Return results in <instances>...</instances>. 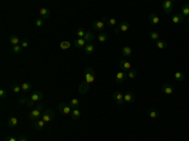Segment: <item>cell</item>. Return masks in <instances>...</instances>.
<instances>
[{
	"mask_svg": "<svg viewBox=\"0 0 189 141\" xmlns=\"http://www.w3.org/2000/svg\"><path fill=\"white\" fill-rule=\"evenodd\" d=\"M58 111L64 116H69L72 113V107L67 102H59L58 105Z\"/></svg>",
	"mask_w": 189,
	"mask_h": 141,
	"instance_id": "obj_6",
	"label": "cell"
},
{
	"mask_svg": "<svg viewBox=\"0 0 189 141\" xmlns=\"http://www.w3.org/2000/svg\"><path fill=\"white\" fill-rule=\"evenodd\" d=\"M149 37H150V39L154 40V42H158L159 40V33L156 32V30H151L150 34H149Z\"/></svg>",
	"mask_w": 189,
	"mask_h": 141,
	"instance_id": "obj_36",
	"label": "cell"
},
{
	"mask_svg": "<svg viewBox=\"0 0 189 141\" xmlns=\"http://www.w3.org/2000/svg\"><path fill=\"white\" fill-rule=\"evenodd\" d=\"M106 20H107V18L106 17H103L101 20H96V22H93L92 23V28L94 29V30H98L100 33H103V30L106 29Z\"/></svg>",
	"mask_w": 189,
	"mask_h": 141,
	"instance_id": "obj_4",
	"label": "cell"
},
{
	"mask_svg": "<svg viewBox=\"0 0 189 141\" xmlns=\"http://www.w3.org/2000/svg\"><path fill=\"white\" fill-rule=\"evenodd\" d=\"M38 14H39V18H42L43 20H47L49 17H51V12H49L48 8H39L38 9Z\"/></svg>",
	"mask_w": 189,
	"mask_h": 141,
	"instance_id": "obj_10",
	"label": "cell"
},
{
	"mask_svg": "<svg viewBox=\"0 0 189 141\" xmlns=\"http://www.w3.org/2000/svg\"><path fill=\"white\" fill-rule=\"evenodd\" d=\"M4 141H18V139L14 137V136H7V137L4 139Z\"/></svg>",
	"mask_w": 189,
	"mask_h": 141,
	"instance_id": "obj_42",
	"label": "cell"
},
{
	"mask_svg": "<svg viewBox=\"0 0 189 141\" xmlns=\"http://www.w3.org/2000/svg\"><path fill=\"white\" fill-rule=\"evenodd\" d=\"M106 24L108 25V27L115 28V25H116V19H115V18H110V19H107V20H106Z\"/></svg>",
	"mask_w": 189,
	"mask_h": 141,
	"instance_id": "obj_39",
	"label": "cell"
},
{
	"mask_svg": "<svg viewBox=\"0 0 189 141\" xmlns=\"http://www.w3.org/2000/svg\"><path fill=\"white\" fill-rule=\"evenodd\" d=\"M170 20H172L173 24H179V23L185 22V18H184L180 13H177V14H173L172 15V19Z\"/></svg>",
	"mask_w": 189,
	"mask_h": 141,
	"instance_id": "obj_12",
	"label": "cell"
},
{
	"mask_svg": "<svg viewBox=\"0 0 189 141\" xmlns=\"http://www.w3.org/2000/svg\"><path fill=\"white\" fill-rule=\"evenodd\" d=\"M113 33H115V34H118V33H120V29H118V27H115V28H113Z\"/></svg>",
	"mask_w": 189,
	"mask_h": 141,
	"instance_id": "obj_44",
	"label": "cell"
},
{
	"mask_svg": "<svg viewBox=\"0 0 189 141\" xmlns=\"http://www.w3.org/2000/svg\"><path fill=\"white\" fill-rule=\"evenodd\" d=\"M71 45H72V43L69 42V40H62V42L59 43V48H61L62 50H67V49L71 48Z\"/></svg>",
	"mask_w": 189,
	"mask_h": 141,
	"instance_id": "obj_25",
	"label": "cell"
},
{
	"mask_svg": "<svg viewBox=\"0 0 189 141\" xmlns=\"http://www.w3.org/2000/svg\"><path fill=\"white\" fill-rule=\"evenodd\" d=\"M112 97L116 101V103L118 106H122L124 103H125V101H124V93L120 92V91H115V92L112 93Z\"/></svg>",
	"mask_w": 189,
	"mask_h": 141,
	"instance_id": "obj_9",
	"label": "cell"
},
{
	"mask_svg": "<svg viewBox=\"0 0 189 141\" xmlns=\"http://www.w3.org/2000/svg\"><path fill=\"white\" fill-rule=\"evenodd\" d=\"M20 86H22V92H29L33 88L32 83H29V82H22Z\"/></svg>",
	"mask_w": 189,
	"mask_h": 141,
	"instance_id": "obj_24",
	"label": "cell"
},
{
	"mask_svg": "<svg viewBox=\"0 0 189 141\" xmlns=\"http://www.w3.org/2000/svg\"><path fill=\"white\" fill-rule=\"evenodd\" d=\"M161 91H163V93L165 96H172L174 93V86L166 82V83H164L161 86Z\"/></svg>",
	"mask_w": 189,
	"mask_h": 141,
	"instance_id": "obj_8",
	"label": "cell"
},
{
	"mask_svg": "<svg viewBox=\"0 0 189 141\" xmlns=\"http://www.w3.org/2000/svg\"><path fill=\"white\" fill-rule=\"evenodd\" d=\"M149 22H150V24H153L154 27H156V25H159V17L155 14V13H150L149 14Z\"/></svg>",
	"mask_w": 189,
	"mask_h": 141,
	"instance_id": "obj_17",
	"label": "cell"
},
{
	"mask_svg": "<svg viewBox=\"0 0 189 141\" xmlns=\"http://www.w3.org/2000/svg\"><path fill=\"white\" fill-rule=\"evenodd\" d=\"M97 39H98V42H100V43H105V42H107L108 35H107L105 32H103V33H98Z\"/></svg>",
	"mask_w": 189,
	"mask_h": 141,
	"instance_id": "obj_33",
	"label": "cell"
},
{
	"mask_svg": "<svg viewBox=\"0 0 189 141\" xmlns=\"http://www.w3.org/2000/svg\"><path fill=\"white\" fill-rule=\"evenodd\" d=\"M83 39L86 40V43H92V40L94 39V35L92 32H86V34H84Z\"/></svg>",
	"mask_w": 189,
	"mask_h": 141,
	"instance_id": "obj_32",
	"label": "cell"
},
{
	"mask_svg": "<svg viewBox=\"0 0 189 141\" xmlns=\"http://www.w3.org/2000/svg\"><path fill=\"white\" fill-rule=\"evenodd\" d=\"M180 14H182L185 19L189 17V4H184V5H183L182 9H180Z\"/></svg>",
	"mask_w": 189,
	"mask_h": 141,
	"instance_id": "obj_26",
	"label": "cell"
},
{
	"mask_svg": "<svg viewBox=\"0 0 189 141\" xmlns=\"http://www.w3.org/2000/svg\"><path fill=\"white\" fill-rule=\"evenodd\" d=\"M129 28H130V24H129V22H126V20L121 22L120 25H118V29H120V32H127Z\"/></svg>",
	"mask_w": 189,
	"mask_h": 141,
	"instance_id": "obj_28",
	"label": "cell"
},
{
	"mask_svg": "<svg viewBox=\"0 0 189 141\" xmlns=\"http://www.w3.org/2000/svg\"><path fill=\"white\" fill-rule=\"evenodd\" d=\"M118 65H120V68L122 70H130L131 69V63L129 62V60H120V63H118Z\"/></svg>",
	"mask_w": 189,
	"mask_h": 141,
	"instance_id": "obj_20",
	"label": "cell"
},
{
	"mask_svg": "<svg viewBox=\"0 0 189 141\" xmlns=\"http://www.w3.org/2000/svg\"><path fill=\"white\" fill-rule=\"evenodd\" d=\"M173 7H174L173 0H164V1L161 3V8H163L164 13H165L166 15L173 13Z\"/></svg>",
	"mask_w": 189,
	"mask_h": 141,
	"instance_id": "obj_7",
	"label": "cell"
},
{
	"mask_svg": "<svg viewBox=\"0 0 189 141\" xmlns=\"http://www.w3.org/2000/svg\"><path fill=\"white\" fill-rule=\"evenodd\" d=\"M23 48H22V45L19 44V45H13L12 47V53L13 54H22V52H23Z\"/></svg>",
	"mask_w": 189,
	"mask_h": 141,
	"instance_id": "obj_34",
	"label": "cell"
},
{
	"mask_svg": "<svg viewBox=\"0 0 189 141\" xmlns=\"http://www.w3.org/2000/svg\"><path fill=\"white\" fill-rule=\"evenodd\" d=\"M124 101H125V103H134L136 101V96L131 92H126L124 93Z\"/></svg>",
	"mask_w": 189,
	"mask_h": 141,
	"instance_id": "obj_13",
	"label": "cell"
},
{
	"mask_svg": "<svg viewBox=\"0 0 189 141\" xmlns=\"http://www.w3.org/2000/svg\"><path fill=\"white\" fill-rule=\"evenodd\" d=\"M86 40H84L83 38H76L73 40V45L76 48H78V49H83L84 47H86Z\"/></svg>",
	"mask_w": 189,
	"mask_h": 141,
	"instance_id": "obj_14",
	"label": "cell"
},
{
	"mask_svg": "<svg viewBox=\"0 0 189 141\" xmlns=\"http://www.w3.org/2000/svg\"><path fill=\"white\" fill-rule=\"evenodd\" d=\"M44 122L46 124H49V122H52L53 118H54V111L52 108H46L43 111V113H42V117H41Z\"/></svg>",
	"mask_w": 189,
	"mask_h": 141,
	"instance_id": "obj_5",
	"label": "cell"
},
{
	"mask_svg": "<svg viewBox=\"0 0 189 141\" xmlns=\"http://www.w3.org/2000/svg\"><path fill=\"white\" fill-rule=\"evenodd\" d=\"M18 141H28V139L25 137V136H19V137H18Z\"/></svg>",
	"mask_w": 189,
	"mask_h": 141,
	"instance_id": "obj_43",
	"label": "cell"
},
{
	"mask_svg": "<svg viewBox=\"0 0 189 141\" xmlns=\"http://www.w3.org/2000/svg\"><path fill=\"white\" fill-rule=\"evenodd\" d=\"M71 117H72L73 121H78L79 118H81V111H79L78 108H73L72 113H71Z\"/></svg>",
	"mask_w": 189,
	"mask_h": 141,
	"instance_id": "obj_22",
	"label": "cell"
},
{
	"mask_svg": "<svg viewBox=\"0 0 189 141\" xmlns=\"http://www.w3.org/2000/svg\"><path fill=\"white\" fill-rule=\"evenodd\" d=\"M43 111H44V105L42 102H39L37 105V107L32 110V111H29V113H28V120L29 121H32V122H34V121H37L42 117V113H43Z\"/></svg>",
	"mask_w": 189,
	"mask_h": 141,
	"instance_id": "obj_1",
	"label": "cell"
},
{
	"mask_svg": "<svg viewBox=\"0 0 189 141\" xmlns=\"http://www.w3.org/2000/svg\"><path fill=\"white\" fill-rule=\"evenodd\" d=\"M84 50V54H87V55H91L93 52H94V45L92 43H87L86 44V47L83 48Z\"/></svg>",
	"mask_w": 189,
	"mask_h": 141,
	"instance_id": "obj_21",
	"label": "cell"
},
{
	"mask_svg": "<svg viewBox=\"0 0 189 141\" xmlns=\"http://www.w3.org/2000/svg\"><path fill=\"white\" fill-rule=\"evenodd\" d=\"M10 91L14 93V94H17L19 92H22V86L20 84H18V83H13L10 86Z\"/></svg>",
	"mask_w": 189,
	"mask_h": 141,
	"instance_id": "obj_29",
	"label": "cell"
},
{
	"mask_svg": "<svg viewBox=\"0 0 189 141\" xmlns=\"http://www.w3.org/2000/svg\"><path fill=\"white\" fill-rule=\"evenodd\" d=\"M126 79H127V73H125L124 70H118V72L116 73L115 81H116L117 83H124Z\"/></svg>",
	"mask_w": 189,
	"mask_h": 141,
	"instance_id": "obj_11",
	"label": "cell"
},
{
	"mask_svg": "<svg viewBox=\"0 0 189 141\" xmlns=\"http://www.w3.org/2000/svg\"><path fill=\"white\" fill-rule=\"evenodd\" d=\"M94 70L92 67H86V69H84V84L87 86V87H89V84H92L94 82Z\"/></svg>",
	"mask_w": 189,
	"mask_h": 141,
	"instance_id": "obj_2",
	"label": "cell"
},
{
	"mask_svg": "<svg viewBox=\"0 0 189 141\" xmlns=\"http://www.w3.org/2000/svg\"><path fill=\"white\" fill-rule=\"evenodd\" d=\"M148 116L150 118H153V120H156V118H159V112L155 108H150L148 111Z\"/></svg>",
	"mask_w": 189,
	"mask_h": 141,
	"instance_id": "obj_27",
	"label": "cell"
},
{
	"mask_svg": "<svg viewBox=\"0 0 189 141\" xmlns=\"http://www.w3.org/2000/svg\"><path fill=\"white\" fill-rule=\"evenodd\" d=\"M9 43L12 44V47L13 45H19L20 44V42H22V39L18 37V35H10V37H9Z\"/></svg>",
	"mask_w": 189,
	"mask_h": 141,
	"instance_id": "obj_19",
	"label": "cell"
},
{
	"mask_svg": "<svg viewBox=\"0 0 189 141\" xmlns=\"http://www.w3.org/2000/svg\"><path fill=\"white\" fill-rule=\"evenodd\" d=\"M68 105L71 106L72 110H73V108H78V107H79V105H81V102H79V101H78L77 98H72V100H69V101H68Z\"/></svg>",
	"mask_w": 189,
	"mask_h": 141,
	"instance_id": "obj_31",
	"label": "cell"
},
{
	"mask_svg": "<svg viewBox=\"0 0 189 141\" xmlns=\"http://www.w3.org/2000/svg\"><path fill=\"white\" fill-rule=\"evenodd\" d=\"M121 54L124 55V57H126V58L131 57V55H132V48L129 47V45H125V47H122V49H121Z\"/></svg>",
	"mask_w": 189,
	"mask_h": 141,
	"instance_id": "obj_18",
	"label": "cell"
},
{
	"mask_svg": "<svg viewBox=\"0 0 189 141\" xmlns=\"http://www.w3.org/2000/svg\"><path fill=\"white\" fill-rule=\"evenodd\" d=\"M34 25L38 27V28H42L43 25H44V20L42 18H37L36 20H34Z\"/></svg>",
	"mask_w": 189,
	"mask_h": 141,
	"instance_id": "obj_38",
	"label": "cell"
},
{
	"mask_svg": "<svg viewBox=\"0 0 189 141\" xmlns=\"http://www.w3.org/2000/svg\"><path fill=\"white\" fill-rule=\"evenodd\" d=\"M20 45H22V48H23V49H25V48H28V47H29V42H28L27 39H22Z\"/></svg>",
	"mask_w": 189,
	"mask_h": 141,
	"instance_id": "obj_41",
	"label": "cell"
},
{
	"mask_svg": "<svg viewBox=\"0 0 189 141\" xmlns=\"http://www.w3.org/2000/svg\"><path fill=\"white\" fill-rule=\"evenodd\" d=\"M18 117H15V116H12V117L8 118V127L9 129H15L18 126Z\"/></svg>",
	"mask_w": 189,
	"mask_h": 141,
	"instance_id": "obj_16",
	"label": "cell"
},
{
	"mask_svg": "<svg viewBox=\"0 0 189 141\" xmlns=\"http://www.w3.org/2000/svg\"><path fill=\"white\" fill-rule=\"evenodd\" d=\"M7 96H8V91H7V89H4V88L0 89V98L4 100V98L7 97Z\"/></svg>",
	"mask_w": 189,
	"mask_h": 141,
	"instance_id": "obj_40",
	"label": "cell"
},
{
	"mask_svg": "<svg viewBox=\"0 0 189 141\" xmlns=\"http://www.w3.org/2000/svg\"><path fill=\"white\" fill-rule=\"evenodd\" d=\"M174 79L178 81V82H183V81L185 79V76H184L182 70H177V72L174 73Z\"/></svg>",
	"mask_w": 189,
	"mask_h": 141,
	"instance_id": "obj_23",
	"label": "cell"
},
{
	"mask_svg": "<svg viewBox=\"0 0 189 141\" xmlns=\"http://www.w3.org/2000/svg\"><path fill=\"white\" fill-rule=\"evenodd\" d=\"M185 22H188V23H189V17H188V18L185 19Z\"/></svg>",
	"mask_w": 189,
	"mask_h": 141,
	"instance_id": "obj_45",
	"label": "cell"
},
{
	"mask_svg": "<svg viewBox=\"0 0 189 141\" xmlns=\"http://www.w3.org/2000/svg\"><path fill=\"white\" fill-rule=\"evenodd\" d=\"M84 34H86V30H84L83 28H78V29L76 30V37H77V38H83Z\"/></svg>",
	"mask_w": 189,
	"mask_h": 141,
	"instance_id": "obj_37",
	"label": "cell"
},
{
	"mask_svg": "<svg viewBox=\"0 0 189 141\" xmlns=\"http://www.w3.org/2000/svg\"><path fill=\"white\" fill-rule=\"evenodd\" d=\"M43 93L41 92V91H34V92L31 94V97H29V101H28V103H27V106L28 107H32V106L34 105V103H39L41 101L43 100Z\"/></svg>",
	"mask_w": 189,
	"mask_h": 141,
	"instance_id": "obj_3",
	"label": "cell"
},
{
	"mask_svg": "<svg viewBox=\"0 0 189 141\" xmlns=\"http://www.w3.org/2000/svg\"><path fill=\"white\" fill-rule=\"evenodd\" d=\"M137 73H139L137 69L131 68V69L127 72V78H129V79H135V78L137 77Z\"/></svg>",
	"mask_w": 189,
	"mask_h": 141,
	"instance_id": "obj_30",
	"label": "cell"
},
{
	"mask_svg": "<svg viewBox=\"0 0 189 141\" xmlns=\"http://www.w3.org/2000/svg\"><path fill=\"white\" fill-rule=\"evenodd\" d=\"M33 127L36 129L37 131L44 130V129H46V122H44L42 118H39V120H37V121H34V122H33Z\"/></svg>",
	"mask_w": 189,
	"mask_h": 141,
	"instance_id": "obj_15",
	"label": "cell"
},
{
	"mask_svg": "<svg viewBox=\"0 0 189 141\" xmlns=\"http://www.w3.org/2000/svg\"><path fill=\"white\" fill-rule=\"evenodd\" d=\"M155 44H156V47L159 49H166L168 48V43L165 42V40H160V39H159L158 42H155Z\"/></svg>",
	"mask_w": 189,
	"mask_h": 141,
	"instance_id": "obj_35",
	"label": "cell"
}]
</instances>
